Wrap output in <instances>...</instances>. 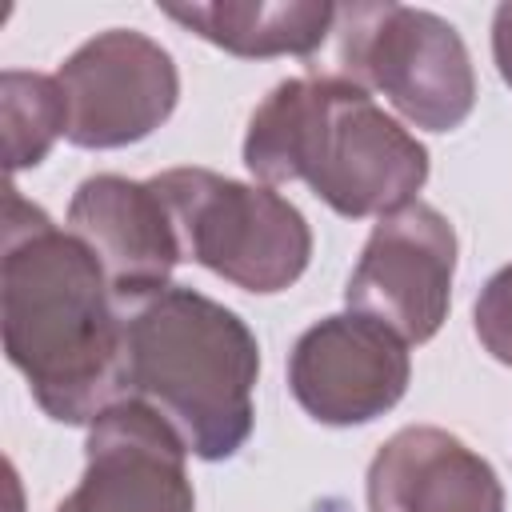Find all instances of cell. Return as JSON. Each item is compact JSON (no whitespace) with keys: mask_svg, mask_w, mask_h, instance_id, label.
Masks as SVG:
<instances>
[{"mask_svg":"<svg viewBox=\"0 0 512 512\" xmlns=\"http://www.w3.org/2000/svg\"><path fill=\"white\" fill-rule=\"evenodd\" d=\"M408 380V344L388 324L360 312L316 320L288 352L292 400L328 428L372 424L404 400Z\"/></svg>","mask_w":512,"mask_h":512,"instance_id":"8","label":"cell"},{"mask_svg":"<svg viewBox=\"0 0 512 512\" xmlns=\"http://www.w3.org/2000/svg\"><path fill=\"white\" fill-rule=\"evenodd\" d=\"M340 76L380 92L408 124L452 132L476 108V72L464 36L428 8L392 0L336 4Z\"/></svg>","mask_w":512,"mask_h":512,"instance_id":"5","label":"cell"},{"mask_svg":"<svg viewBox=\"0 0 512 512\" xmlns=\"http://www.w3.org/2000/svg\"><path fill=\"white\" fill-rule=\"evenodd\" d=\"M0 128L8 172L36 168L60 136H68V104L56 76L4 68L0 76Z\"/></svg>","mask_w":512,"mask_h":512,"instance_id":"13","label":"cell"},{"mask_svg":"<svg viewBox=\"0 0 512 512\" xmlns=\"http://www.w3.org/2000/svg\"><path fill=\"white\" fill-rule=\"evenodd\" d=\"M456 280V232L448 216L412 200L380 216L348 276V312L388 324L404 344H428L448 320Z\"/></svg>","mask_w":512,"mask_h":512,"instance_id":"7","label":"cell"},{"mask_svg":"<svg viewBox=\"0 0 512 512\" xmlns=\"http://www.w3.org/2000/svg\"><path fill=\"white\" fill-rule=\"evenodd\" d=\"M4 356L56 424H96L128 400L124 304L96 252L8 184L0 264Z\"/></svg>","mask_w":512,"mask_h":512,"instance_id":"1","label":"cell"},{"mask_svg":"<svg viewBox=\"0 0 512 512\" xmlns=\"http://www.w3.org/2000/svg\"><path fill=\"white\" fill-rule=\"evenodd\" d=\"M492 60L500 80L512 88V0L492 12Z\"/></svg>","mask_w":512,"mask_h":512,"instance_id":"15","label":"cell"},{"mask_svg":"<svg viewBox=\"0 0 512 512\" xmlns=\"http://www.w3.org/2000/svg\"><path fill=\"white\" fill-rule=\"evenodd\" d=\"M160 12L240 60L312 56L336 28V4L328 0H212L164 4Z\"/></svg>","mask_w":512,"mask_h":512,"instance_id":"12","label":"cell"},{"mask_svg":"<svg viewBox=\"0 0 512 512\" xmlns=\"http://www.w3.org/2000/svg\"><path fill=\"white\" fill-rule=\"evenodd\" d=\"M68 232L96 252L120 304L168 288L172 268L184 260L172 212L152 180H128L116 172L80 180L68 200Z\"/></svg>","mask_w":512,"mask_h":512,"instance_id":"10","label":"cell"},{"mask_svg":"<svg viewBox=\"0 0 512 512\" xmlns=\"http://www.w3.org/2000/svg\"><path fill=\"white\" fill-rule=\"evenodd\" d=\"M188 444L140 400H120L84 440V476L56 512H196Z\"/></svg>","mask_w":512,"mask_h":512,"instance_id":"9","label":"cell"},{"mask_svg":"<svg viewBox=\"0 0 512 512\" xmlns=\"http://www.w3.org/2000/svg\"><path fill=\"white\" fill-rule=\"evenodd\" d=\"M364 496L368 512H504L496 468L436 424L392 432L368 464Z\"/></svg>","mask_w":512,"mask_h":512,"instance_id":"11","label":"cell"},{"mask_svg":"<svg viewBox=\"0 0 512 512\" xmlns=\"http://www.w3.org/2000/svg\"><path fill=\"white\" fill-rule=\"evenodd\" d=\"M472 328L484 352L512 368V264L488 276L472 304Z\"/></svg>","mask_w":512,"mask_h":512,"instance_id":"14","label":"cell"},{"mask_svg":"<svg viewBox=\"0 0 512 512\" xmlns=\"http://www.w3.org/2000/svg\"><path fill=\"white\" fill-rule=\"evenodd\" d=\"M248 172L308 184L336 216H388L428 180V148L348 76H288L252 112L244 132Z\"/></svg>","mask_w":512,"mask_h":512,"instance_id":"2","label":"cell"},{"mask_svg":"<svg viewBox=\"0 0 512 512\" xmlns=\"http://www.w3.org/2000/svg\"><path fill=\"white\" fill-rule=\"evenodd\" d=\"M260 344L220 300L168 284L124 304L128 400L156 408L192 456L216 464L252 436Z\"/></svg>","mask_w":512,"mask_h":512,"instance_id":"3","label":"cell"},{"mask_svg":"<svg viewBox=\"0 0 512 512\" xmlns=\"http://www.w3.org/2000/svg\"><path fill=\"white\" fill-rule=\"evenodd\" d=\"M152 188L172 212L184 260L256 296L284 292L304 276L312 228L276 188L212 168H168L152 176Z\"/></svg>","mask_w":512,"mask_h":512,"instance_id":"4","label":"cell"},{"mask_svg":"<svg viewBox=\"0 0 512 512\" xmlns=\"http://www.w3.org/2000/svg\"><path fill=\"white\" fill-rule=\"evenodd\" d=\"M56 80L68 104V144L108 152L152 136L180 100V72L164 44L136 28H108L84 40Z\"/></svg>","mask_w":512,"mask_h":512,"instance_id":"6","label":"cell"}]
</instances>
